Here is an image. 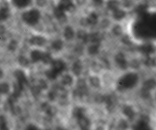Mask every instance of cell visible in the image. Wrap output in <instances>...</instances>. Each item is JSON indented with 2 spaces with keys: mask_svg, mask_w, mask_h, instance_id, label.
<instances>
[{
  "mask_svg": "<svg viewBox=\"0 0 156 130\" xmlns=\"http://www.w3.org/2000/svg\"><path fill=\"white\" fill-rule=\"evenodd\" d=\"M51 69L58 75L61 74L66 68V63L62 60H53L51 63Z\"/></svg>",
  "mask_w": 156,
  "mask_h": 130,
  "instance_id": "5b68a950",
  "label": "cell"
},
{
  "mask_svg": "<svg viewBox=\"0 0 156 130\" xmlns=\"http://www.w3.org/2000/svg\"><path fill=\"white\" fill-rule=\"evenodd\" d=\"M17 62L18 64L22 67H27L29 64V61L28 59L23 56H20L18 57Z\"/></svg>",
  "mask_w": 156,
  "mask_h": 130,
  "instance_id": "83f0119b",
  "label": "cell"
},
{
  "mask_svg": "<svg viewBox=\"0 0 156 130\" xmlns=\"http://www.w3.org/2000/svg\"><path fill=\"white\" fill-rule=\"evenodd\" d=\"M45 73L46 76L50 80H52L55 79L58 76V75L56 73H55L51 69L46 70Z\"/></svg>",
  "mask_w": 156,
  "mask_h": 130,
  "instance_id": "f1b7e54d",
  "label": "cell"
},
{
  "mask_svg": "<svg viewBox=\"0 0 156 130\" xmlns=\"http://www.w3.org/2000/svg\"><path fill=\"white\" fill-rule=\"evenodd\" d=\"M108 9L112 12L120 8V2L117 0H109L107 3Z\"/></svg>",
  "mask_w": 156,
  "mask_h": 130,
  "instance_id": "7402d4cb",
  "label": "cell"
},
{
  "mask_svg": "<svg viewBox=\"0 0 156 130\" xmlns=\"http://www.w3.org/2000/svg\"><path fill=\"white\" fill-rule=\"evenodd\" d=\"M37 5L40 7H44L46 4V0H36Z\"/></svg>",
  "mask_w": 156,
  "mask_h": 130,
  "instance_id": "74e56055",
  "label": "cell"
},
{
  "mask_svg": "<svg viewBox=\"0 0 156 130\" xmlns=\"http://www.w3.org/2000/svg\"><path fill=\"white\" fill-rule=\"evenodd\" d=\"M42 108L47 114L49 116H53L56 113L55 109L52 106H50L48 103H45L42 106Z\"/></svg>",
  "mask_w": 156,
  "mask_h": 130,
  "instance_id": "ffe728a7",
  "label": "cell"
},
{
  "mask_svg": "<svg viewBox=\"0 0 156 130\" xmlns=\"http://www.w3.org/2000/svg\"><path fill=\"white\" fill-rule=\"evenodd\" d=\"M12 8L9 1L0 2V23H3L10 19L12 15Z\"/></svg>",
  "mask_w": 156,
  "mask_h": 130,
  "instance_id": "7a4b0ae2",
  "label": "cell"
},
{
  "mask_svg": "<svg viewBox=\"0 0 156 130\" xmlns=\"http://www.w3.org/2000/svg\"><path fill=\"white\" fill-rule=\"evenodd\" d=\"M90 82L91 84L95 87H100V81L99 78L97 77H91L90 78Z\"/></svg>",
  "mask_w": 156,
  "mask_h": 130,
  "instance_id": "1f68e13d",
  "label": "cell"
},
{
  "mask_svg": "<svg viewBox=\"0 0 156 130\" xmlns=\"http://www.w3.org/2000/svg\"><path fill=\"white\" fill-rule=\"evenodd\" d=\"M64 36L66 40H72L75 36V31L74 29L71 26H67L64 30Z\"/></svg>",
  "mask_w": 156,
  "mask_h": 130,
  "instance_id": "ac0fdd59",
  "label": "cell"
},
{
  "mask_svg": "<svg viewBox=\"0 0 156 130\" xmlns=\"http://www.w3.org/2000/svg\"><path fill=\"white\" fill-rule=\"evenodd\" d=\"M53 61V59L50 54L49 53H44L42 62L44 63L47 64L48 63H51Z\"/></svg>",
  "mask_w": 156,
  "mask_h": 130,
  "instance_id": "f546056e",
  "label": "cell"
},
{
  "mask_svg": "<svg viewBox=\"0 0 156 130\" xmlns=\"http://www.w3.org/2000/svg\"><path fill=\"white\" fill-rule=\"evenodd\" d=\"M93 2L95 5H101L104 2V0H92Z\"/></svg>",
  "mask_w": 156,
  "mask_h": 130,
  "instance_id": "f35d334b",
  "label": "cell"
},
{
  "mask_svg": "<svg viewBox=\"0 0 156 130\" xmlns=\"http://www.w3.org/2000/svg\"><path fill=\"white\" fill-rule=\"evenodd\" d=\"M38 86L42 90L45 89L47 88V85L46 83L43 80H41L39 81Z\"/></svg>",
  "mask_w": 156,
  "mask_h": 130,
  "instance_id": "8d00e7d4",
  "label": "cell"
},
{
  "mask_svg": "<svg viewBox=\"0 0 156 130\" xmlns=\"http://www.w3.org/2000/svg\"><path fill=\"white\" fill-rule=\"evenodd\" d=\"M4 76V72L2 70V69L0 68V79L2 78Z\"/></svg>",
  "mask_w": 156,
  "mask_h": 130,
  "instance_id": "60d3db41",
  "label": "cell"
},
{
  "mask_svg": "<svg viewBox=\"0 0 156 130\" xmlns=\"http://www.w3.org/2000/svg\"><path fill=\"white\" fill-rule=\"evenodd\" d=\"M12 8L22 11L30 8L33 3V0H9Z\"/></svg>",
  "mask_w": 156,
  "mask_h": 130,
  "instance_id": "277c9868",
  "label": "cell"
},
{
  "mask_svg": "<svg viewBox=\"0 0 156 130\" xmlns=\"http://www.w3.org/2000/svg\"><path fill=\"white\" fill-rule=\"evenodd\" d=\"M112 16L115 20L121 21L125 18L126 12L125 10L119 8L113 11Z\"/></svg>",
  "mask_w": 156,
  "mask_h": 130,
  "instance_id": "4fadbf2b",
  "label": "cell"
},
{
  "mask_svg": "<svg viewBox=\"0 0 156 130\" xmlns=\"http://www.w3.org/2000/svg\"><path fill=\"white\" fill-rule=\"evenodd\" d=\"M88 93L86 82L83 80H80L78 81L77 88L74 91V96L82 97Z\"/></svg>",
  "mask_w": 156,
  "mask_h": 130,
  "instance_id": "8992f818",
  "label": "cell"
},
{
  "mask_svg": "<svg viewBox=\"0 0 156 130\" xmlns=\"http://www.w3.org/2000/svg\"><path fill=\"white\" fill-rule=\"evenodd\" d=\"M82 70V64L80 60L76 61L72 66V71L75 75L78 76L81 74Z\"/></svg>",
  "mask_w": 156,
  "mask_h": 130,
  "instance_id": "e0dca14e",
  "label": "cell"
},
{
  "mask_svg": "<svg viewBox=\"0 0 156 130\" xmlns=\"http://www.w3.org/2000/svg\"><path fill=\"white\" fill-rule=\"evenodd\" d=\"M7 128V121L6 118L3 115H0V129L6 130Z\"/></svg>",
  "mask_w": 156,
  "mask_h": 130,
  "instance_id": "4316f807",
  "label": "cell"
},
{
  "mask_svg": "<svg viewBox=\"0 0 156 130\" xmlns=\"http://www.w3.org/2000/svg\"><path fill=\"white\" fill-rule=\"evenodd\" d=\"M18 46V42L16 40H12L8 44L7 48L10 52H14L17 49Z\"/></svg>",
  "mask_w": 156,
  "mask_h": 130,
  "instance_id": "484cf974",
  "label": "cell"
},
{
  "mask_svg": "<svg viewBox=\"0 0 156 130\" xmlns=\"http://www.w3.org/2000/svg\"><path fill=\"white\" fill-rule=\"evenodd\" d=\"M29 43L32 46H42L46 43V39L41 36H34L30 38Z\"/></svg>",
  "mask_w": 156,
  "mask_h": 130,
  "instance_id": "ba28073f",
  "label": "cell"
},
{
  "mask_svg": "<svg viewBox=\"0 0 156 130\" xmlns=\"http://www.w3.org/2000/svg\"><path fill=\"white\" fill-rule=\"evenodd\" d=\"M115 62L122 69H126L127 67V63L124 56L122 53H119L115 56Z\"/></svg>",
  "mask_w": 156,
  "mask_h": 130,
  "instance_id": "8fae6325",
  "label": "cell"
},
{
  "mask_svg": "<svg viewBox=\"0 0 156 130\" xmlns=\"http://www.w3.org/2000/svg\"><path fill=\"white\" fill-rule=\"evenodd\" d=\"M6 28L3 23H0V37H2L6 33Z\"/></svg>",
  "mask_w": 156,
  "mask_h": 130,
  "instance_id": "836d02e7",
  "label": "cell"
},
{
  "mask_svg": "<svg viewBox=\"0 0 156 130\" xmlns=\"http://www.w3.org/2000/svg\"><path fill=\"white\" fill-rule=\"evenodd\" d=\"M73 117L77 119L85 116V109L82 107H76L73 109L72 112Z\"/></svg>",
  "mask_w": 156,
  "mask_h": 130,
  "instance_id": "5bb4252c",
  "label": "cell"
},
{
  "mask_svg": "<svg viewBox=\"0 0 156 130\" xmlns=\"http://www.w3.org/2000/svg\"><path fill=\"white\" fill-rule=\"evenodd\" d=\"M64 46V44L62 40L57 39L52 42L51 43V47L52 49L56 51H59L62 50Z\"/></svg>",
  "mask_w": 156,
  "mask_h": 130,
  "instance_id": "603a6c76",
  "label": "cell"
},
{
  "mask_svg": "<svg viewBox=\"0 0 156 130\" xmlns=\"http://www.w3.org/2000/svg\"><path fill=\"white\" fill-rule=\"evenodd\" d=\"M78 125L81 129H89L90 126V120L85 116L82 117L77 119Z\"/></svg>",
  "mask_w": 156,
  "mask_h": 130,
  "instance_id": "7c38bea8",
  "label": "cell"
},
{
  "mask_svg": "<svg viewBox=\"0 0 156 130\" xmlns=\"http://www.w3.org/2000/svg\"><path fill=\"white\" fill-rule=\"evenodd\" d=\"M66 12L62 10V9L58 8L57 6L54 9V11H53V13H54L55 17H56V18L59 20L65 18L66 16Z\"/></svg>",
  "mask_w": 156,
  "mask_h": 130,
  "instance_id": "cb8c5ba5",
  "label": "cell"
},
{
  "mask_svg": "<svg viewBox=\"0 0 156 130\" xmlns=\"http://www.w3.org/2000/svg\"><path fill=\"white\" fill-rule=\"evenodd\" d=\"M27 128L28 129H36L37 128H36L34 126V125H29V126H28V128Z\"/></svg>",
  "mask_w": 156,
  "mask_h": 130,
  "instance_id": "ab89813d",
  "label": "cell"
},
{
  "mask_svg": "<svg viewBox=\"0 0 156 130\" xmlns=\"http://www.w3.org/2000/svg\"><path fill=\"white\" fill-rule=\"evenodd\" d=\"M41 90L42 89L39 87L38 86H34L31 89L32 94L35 96H38L40 94Z\"/></svg>",
  "mask_w": 156,
  "mask_h": 130,
  "instance_id": "d6a6232c",
  "label": "cell"
},
{
  "mask_svg": "<svg viewBox=\"0 0 156 130\" xmlns=\"http://www.w3.org/2000/svg\"><path fill=\"white\" fill-rule=\"evenodd\" d=\"M133 74L128 73L125 74L119 79L117 83V88L119 91H123L133 87L134 77Z\"/></svg>",
  "mask_w": 156,
  "mask_h": 130,
  "instance_id": "3957f363",
  "label": "cell"
},
{
  "mask_svg": "<svg viewBox=\"0 0 156 130\" xmlns=\"http://www.w3.org/2000/svg\"><path fill=\"white\" fill-rule=\"evenodd\" d=\"M58 7L65 12H70L74 8L73 0H59Z\"/></svg>",
  "mask_w": 156,
  "mask_h": 130,
  "instance_id": "52a82bcc",
  "label": "cell"
},
{
  "mask_svg": "<svg viewBox=\"0 0 156 130\" xmlns=\"http://www.w3.org/2000/svg\"><path fill=\"white\" fill-rule=\"evenodd\" d=\"M114 33L116 35H120L122 33V29L119 26H115L113 30Z\"/></svg>",
  "mask_w": 156,
  "mask_h": 130,
  "instance_id": "d590c367",
  "label": "cell"
},
{
  "mask_svg": "<svg viewBox=\"0 0 156 130\" xmlns=\"http://www.w3.org/2000/svg\"><path fill=\"white\" fill-rule=\"evenodd\" d=\"M62 83L65 85H70L73 82V79L69 75H65L62 79Z\"/></svg>",
  "mask_w": 156,
  "mask_h": 130,
  "instance_id": "4dcf8cb0",
  "label": "cell"
},
{
  "mask_svg": "<svg viewBox=\"0 0 156 130\" xmlns=\"http://www.w3.org/2000/svg\"><path fill=\"white\" fill-rule=\"evenodd\" d=\"M44 54V52H42L40 50H33L30 53V57L32 62L36 63L39 61H42Z\"/></svg>",
  "mask_w": 156,
  "mask_h": 130,
  "instance_id": "30bf717a",
  "label": "cell"
},
{
  "mask_svg": "<svg viewBox=\"0 0 156 130\" xmlns=\"http://www.w3.org/2000/svg\"><path fill=\"white\" fill-rule=\"evenodd\" d=\"M57 92L55 91H51L48 92V98L50 101H54L56 97Z\"/></svg>",
  "mask_w": 156,
  "mask_h": 130,
  "instance_id": "e575fe53",
  "label": "cell"
},
{
  "mask_svg": "<svg viewBox=\"0 0 156 130\" xmlns=\"http://www.w3.org/2000/svg\"><path fill=\"white\" fill-rule=\"evenodd\" d=\"M1 95V94H0ZM1 100H2V98H1V95H0V102H1Z\"/></svg>",
  "mask_w": 156,
  "mask_h": 130,
  "instance_id": "b9f144b4",
  "label": "cell"
},
{
  "mask_svg": "<svg viewBox=\"0 0 156 130\" xmlns=\"http://www.w3.org/2000/svg\"><path fill=\"white\" fill-rule=\"evenodd\" d=\"M100 47V43H91L88 47V53L92 55L97 54L99 53Z\"/></svg>",
  "mask_w": 156,
  "mask_h": 130,
  "instance_id": "d6986e66",
  "label": "cell"
},
{
  "mask_svg": "<svg viewBox=\"0 0 156 130\" xmlns=\"http://www.w3.org/2000/svg\"><path fill=\"white\" fill-rule=\"evenodd\" d=\"M13 86L14 91L12 94L16 98H18L22 94V91L23 90L24 87L17 82L15 83Z\"/></svg>",
  "mask_w": 156,
  "mask_h": 130,
  "instance_id": "44dd1931",
  "label": "cell"
},
{
  "mask_svg": "<svg viewBox=\"0 0 156 130\" xmlns=\"http://www.w3.org/2000/svg\"><path fill=\"white\" fill-rule=\"evenodd\" d=\"M10 87L6 82L0 83V94H7L10 91Z\"/></svg>",
  "mask_w": 156,
  "mask_h": 130,
  "instance_id": "d4e9b609",
  "label": "cell"
},
{
  "mask_svg": "<svg viewBox=\"0 0 156 130\" xmlns=\"http://www.w3.org/2000/svg\"><path fill=\"white\" fill-rule=\"evenodd\" d=\"M14 76L16 78L17 82L21 84L22 86H24V85L27 83V80L25 74L23 70H16L14 72Z\"/></svg>",
  "mask_w": 156,
  "mask_h": 130,
  "instance_id": "9c48e42d",
  "label": "cell"
},
{
  "mask_svg": "<svg viewBox=\"0 0 156 130\" xmlns=\"http://www.w3.org/2000/svg\"><path fill=\"white\" fill-rule=\"evenodd\" d=\"M104 101L105 102L107 105V109L109 110H112L115 107V99L112 96H107L104 97Z\"/></svg>",
  "mask_w": 156,
  "mask_h": 130,
  "instance_id": "2e32d148",
  "label": "cell"
},
{
  "mask_svg": "<svg viewBox=\"0 0 156 130\" xmlns=\"http://www.w3.org/2000/svg\"><path fill=\"white\" fill-rule=\"evenodd\" d=\"M87 23L90 25H95L98 22V16L96 13H91L86 19Z\"/></svg>",
  "mask_w": 156,
  "mask_h": 130,
  "instance_id": "9a60e30c",
  "label": "cell"
},
{
  "mask_svg": "<svg viewBox=\"0 0 156 130\" xmlns=\"http://www.w3.org/2000/svg\"><path fill=\"white\" fill-rule=\"evenodd\" d=\"M41 18V12L36 8L30 7L22 11L20 15L21 21L30 26H34L38 24Z\"/></svg>",
  "mask_w": 156,
  "mask_h": 130,
  "instance_id": "6da1fadb",
  "label": "cell"
}]
</instances>
